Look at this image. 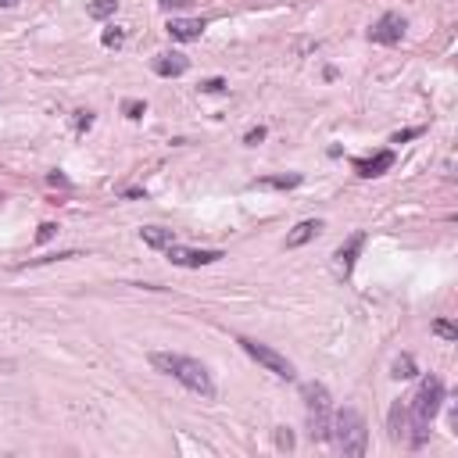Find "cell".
<instances>
[{"label": "cell", "instance_id": "obj_18", "mask_svg": "<svg viewBox=\"0 0 458 458\" xmlns=\"http://www.w3.org/2000/svg\"><path fill=\"white\" fill-rule=\"evenodd\" d=\"M115 15V0H93L90 4V18H108Z\"/></svg>", "mask_w": 458, "mask_h": 458}, {"label": "cell", "instance_id": "obj_9", "mask_svg": "<svg viewBox=\"0 0 458 458\" xmlns=\"http://www.w3.org/2000/svg\"><path fill=\"white\" fill-rule=\"evenodd\" d=\"M165 29H169L172 39H183V44H190V39H201V33H204L208 26H204V18H172V22L165 26Z\"/></svg>", "mask_w": 458, "mask_h": 458}, {"label": "cell", "instance_id": "obj_6", "mask_svg": "<svg viewBox=\"0 0 458 458\" xmlns=\"http://www.w3.org/2000/svg\"><path fill=\"white\" fill-rule=\"evenodd\" d=\"M405 29H408V22H405V15H398V11H387L383 18H376L372 22V29H369V39L372 44H401V36H405Z\"/></svg>", "mask_w": 458, "mask_h": 458}, {"label": "cell", "instance_id": "obj_30", "mask_svg": "<svg viewBox=\"0 0 458 458\" xmlns=\"http://www.w3.org/2000/svg\"><path fill=\"white\" fill-rule=\"evenodd\" d=\"M0 369H11V362H0Z\"/></svg>", "mask_w": 458, "mask_h": 458}, {"label": "cell", "instance_id": "obj_11", "mask_svg": "<svg viewBox=\"0 0 458 458\" xmlns=\"http://www.w3.org/2000/svg\"><path fill=\"white\" fill-rule=\"evenodd\" d=\"M322 229H326V226H322L319 219H304V222H297V226L286 233V247H290V251H294V247H304L308 240H315Z\"/></svg>", "mask_w": 458, "mask_h": 458}, {"label": "cell", "instance_id": "obj_26", "mask_svg": "<svg viewBox=\"0 0 458 458\" xmlns=\"http://www.w3.org/2000/svg\"><path fill=\"white\" fill-rule=\"evenodd\" d=\"M190 4H194V0H161V8H169V11H183Z\"/></svg>", "mask_w": 458, "mask_h": 458}, {"label": "cell", "instance_id": "obj_3", "mask_svg": "<svg viewBox=\"0 0 458 458\" xmlns=\"http://www.w3.org/2000/svg\"><path fill=\"white\" fill-rule=\"evenodd\" d=\"M329 441H337V448L351 458H362L369 448V430L358 408H340L333 412V426H329Z\"/></svg>", "mask_w": 458, "mask_h": 458}, {"label": "cell", "instance_id": "obj_28", "mask_svg": "<svg viewBox=\"0 0 458 458\" xmlns=\"http://www.w3.org/2000/svg\"><path fill=\"white\" fill-rule=\"evenodd\" d=\"M51 183H54V186H68V179L61 176V172H51Z\"/></svg>", "mask_w": 458, "mask_h": 458}, {"label": "cell", "instance_id": "obj_20", "mask_svg": "<svg viewBox=\"0 0 458 458\" xmlns=\"http://www.w3.org/2000/svg\"><path fill=\"white\" fill-rule=\"evenodd\" d=\"M100 39H104V47H122V44H126V33L111 26V29H104V36H100Z\"/></svg>", "mask_w": 458, "mask_h": 458}, {"label": "cell", "instance_id": "obj_22", "mask_svg": "<svg viewBox=\"0 0 458 458\" xmlns=\"http://www.w3.org/2000/svg\"><path fill=\"white\" fill-rule=\"evenodd\" d=\"M93 126V111H75V133H86Z\"/></svg>", "mask_w": 458, "mask_h": 458}, {"label": "cell", "instance_id": "obj_10", "mask_svg": "<svg viewBox=\"0 0 458 458\" xmlns=\"http://www.w3.org/2000/svg\"><path fill=\"white\" fill-rule=\"evenodd\" d=\"M390 165H394V151H380V154H372V158H358L355 161V172L362 179H372V176H383Z\"/></svg>", "mask_w": 458, "mask_h": 458}, {"label": "cell", "instance_id": "obj_8", "mask_svg": "<svg viewBox=\"0 0 458 458\" xmlns=\"http://www.w3.org/2000/svg\"><path fill=\"white\" fill-rule=\"evenodd\" d=\"M151 68L161 79H176V75H183L186 68H190V61H186L183 54H154L151 57Z\"/></svg>", "mask_w": 458, "mask_h": 458}, {"label": "cell", "instance_id": "obj_29", "mask_svg": "<svg viewBox=\"0 0 458 458\" xmlns=\"http://www.w3.org/2000/svg\"><path fill=\"white\" fill-rule=\"evenodd\" d=\"M0 4H4V8H11V4H18V0H0Z\"/></svg>", "mask_w": 458, "mask_h": 458}, {"label": "cell", "instance_id": "obj_24", "mask_svg": "<svg viewBox=\"0 0 458 458\" xmlns=\"http://www.w3.org/2000/svg\"><path fill=\"white\" fill-rule=\"evenodd\" d=\"M54 233H57V226H54V222H44V226L36 229V244H47Z\"/></svg>", "mask_w": 458, "mask_h": 458}, {"label": "cell", "instance_id": "obj_25", "mask_svg": "<svg viewBox=\"0 0 458 458\" xmlns=\"http://www.w3.org/2000/svg\"><path fill=\"white\" fill-rule=\"evenodd\" d=\"M276 444L283 451H290V448H294V433H290V430H276Z\"/></svg>", "mask_w": 458, "mask_h": 458}, {"label": "cell", "instance_id": "obj_31", "mask_svg": "<svg viewBox=\"0 0 458 458\" xmlns=\"http://www.w3.org/2000/svg\"><path fill=\"white\" fill-rule=\"evenodd\" d=\"M0 204H4V197H0Z\"/></svg>", "mask_w": 458, "mask_h": 458}, {"label": "cell", "instance_id": "obj_27", "mask_svg": "<svg viewBox=\"0 0 458 458\" xmlns=\"http://www.w3.org/2000/svg\"><path fill=\"white\" fill-rule=\"evenodd\" d=\"M423 136V129H405V133H394V143H405V140H415Z\"/></svg>", "mask_w": 458, "mask_h": 458}, {"label": "cell", "instance_id": "obj_23", "mask_svg": "<svg viewBox=\"0 0 458 458\" xmlns=\"http://www.w3.org/2000/svg\"><path fill=\"white\" fill-rule=\"evenodd\" d=\"M262 140H265V126H255V129H247V136H244V143H247V147H258Z\"/></svg>", "mask_w": 458, "mask_h": 458}, {"label": "cell", "instance_id": "obj_12", "mask_svg": "<svg viewBox=\"0 0 458 458\" xmlns=\"http://www.w3.org/2000/svg\"><path fill=\"white\" fill-rule=\"evenodd\" d=\"M362 247H365V233H355L347 244H340V247H337V255H333V258H337L340 276H347V273H351V265H355V258H358Z\"/></svg>", "mask_w": 458, "mask_h": 458}, {"label": "cell", "instance_id": "obj_16", "mask_svg": "<svg viewBox=\"0 0 458 458\" xmlns=\"http://www.w3.org/2000/svg\"><path fill=\"white\" fill-rule=\"evenodd\" d=\"M394 380H412L415 376V358L412 355H401L398 362H394V372H390Z\"/></svg>", "mask_w": 458, "mask_h": 458}, {"label": "cell", "instance_id": "obj_7", "mask_svg": "<svg viewBox=\"0 0 458 458\" xmlns=\"http://www.w3.org/2000/svg\"><path fill=\"white\" fill-rule=\"evenodd\" d=\"M165 255L179 268H201V265H215L219 258H226L222 251H197V247H179V244H169Z\"/></svg>", "mask_w": 458, "mask_h": 458}, {"label": "cell", "instance_id": "obj_21", "mask_svg": "<svg viewBox=\"0 0 458 458\" xmlns=\"http://www.w3.org/2000/svg\"><path fill=\"white\" fill-rule=\"evenodd\" d=\"M222 90H226V79H219V75L201 82V93H222Z\"/></svg>", "mask_w": 458, "mask_h": 458}, {"label": "cell", "instance_id": "obj_17", "mask_svg": "<svg viewBox=\"0 0 458 458\" xmlns=\"http://www.w3.org/2000/svg\"><path fill=\"white\" fill-rule=\"evenodd\" d=\"M122 115L126 118H143L147 115V104L143 100H122Z\"/></svg>", "mask_w": 458, "mask_h": 458}, {"label": "cell", "instance_id": "obj_4", "mask_svg": "<svg viewBox=\"0 0 458 458\" xmlns=\"http://www.w3.org/2000/svg\"><path fill=\"white\" fill-rule=\"evenodd\" d=\"M301 398H304V412H308V437L315 444L329 441V426H333V398L322 383H304L301 387Z\"/></svg>", "mask_w": 458, "mask_h": 458}, {"label": "cell", "instance_id": "obj_13", "mask_svg": "<svg viewBox=\"0 0 458 458\" xmlns=\"http://www.w3.org/2000/svg\"><path fill=\"white\" fill-rule=\"evenodd\" d=\"M140 237H143L147 247H154V251H165L169 244H176V233H172V229H161V226H143Z\"/></svg>", "mask_w": 458, "mask_h": 458}, {"label": "cell", "instance_id": "obj_5", "mask_svg": "<svg viewBox=\"0 0 458 458\" xmlns=\"http://www.w3.org/2000/svg\"><path fill=\"white\" fill-rule=\"evenodd\" d=\"M247 355H251L262 369H268L273 376H280V380H294L297 376V369H294V362H290L286 355H280L276 347H268V344H258V340H251V337H240L237 340Z\"/></svg>", "mask_w": 458, "mask_h": 458}, {"label": "cell", "instance_id": "obj_15", "mask_svg": "<svg viewBox=\"0 0 458 458\" xmlns=\"http://www.w3.org/2000/svg\"><path fill=\"white\" fill-rule=\"evenodd\" d=\"M255 186H265V190H294V186H301V176H262Z\"/></svg>", "mask_w": 458, "mask_h": 458}, {"label": "cell", "instance_id": "obj_19", "mask_svg": "<svg viewBox=\"0 0 458 458\" xmlns=\"http://www.w3.org/2000/svg\"><path fill=\"white\" fill-rule=\"evenodd\" d=\"M433 333H437V337H444V340H458V329H455L448 319H437V322H433Z\"/></svg>", "mask_w": 458, "mask_h": 458}, {"label": "cell", "instance_id": "obj_2", "mask_svg": "<svg viewBox=\"0 0 458 458\" xmlns=\"http://www.w3.org/2000/svg\"><path fill=\"white\" fill-rule=\"evenodd\" d=\"M151 365L165 376L179 380L190 394H201V398H215V383H212V372H208L197 358H186V355H172V351H154Z\"/></svg>", "mask_w": 458, "mask_h": 458}, {"label": "cell", "instance_id": "obj_14", "mask_svg": "<svg viewBox=\"0 0 458 458\" xmlns=\"http://www.w3.org/2000/svg\"><path fill=\"white\" fill-rule=\"evenodd\" d=\"M405 419H408V408H405L401 401H394L390 419H387V426H390V441H401V437H405Z\"/></svg>", "mask_w": 458, "mask_h": 458}, {"label": "cell", "instance_id": "obj_1", "mask_svg": "<svg viewBox=\"0 0 458 458\" xmlns=\"http://www.w3.org/2000/svg\"><path fill=\"white\" fill-rule=\"evenodd\" d=\"M444 405V383L441 376H426L415 390V398L408 401V419H412V437L408 444L412 448H423L426 437H430V423L437 419V412Z\"/></svg>", "mask_w": 458, "mask_h": 458}]
</instances>
